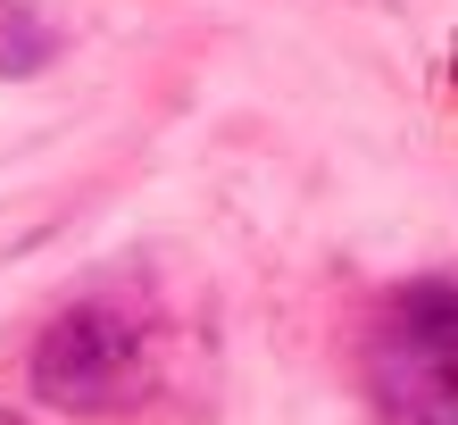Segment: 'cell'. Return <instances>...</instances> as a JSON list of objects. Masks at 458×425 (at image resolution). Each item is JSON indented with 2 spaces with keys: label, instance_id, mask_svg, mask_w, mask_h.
Masks as SVG:
<instances>
[{
  "label": "cell",
  "instance_id": "cell-1",
  "mask_svg": "<svg viewBox=\"0 0 458 425\" xmlns=\"http://www.w3.org/2000/svg\"><path fill=\"white\" fill-rule=\"evenodd\" d=\"M375 425H458V276H409L359 326Z\"/></svg>",
  "mask_w": 458,
  "mask_h": 425
},
{
  "label": "cell",
  "instance_id": "cell-2",
  "mask_svg": "<svg viewBox=\"0 0 458 425\" xmlns=\"http://www.w3.org/2000/svg\"><path fill=\"white\" fill-rule=\"evenodd\" d=\"M158 384V317L133 292H84L34 342V392L59 417H117Z\"/></svg>",
  "mask_w": 458,
  "mask_h": 425
},
{
  "label": "cell",
  "instance_id": "cell-3",
  "mask_svg": "<svg viewBox=\"0 0 458 425\" xmlns=\"http://www.w3.org/2000/svg\"><path fill=\"white\" fill-rule=\"evenodd\" d=\"M50 59H59V25L42 17V0H0V84L42 75Z\"/></svg>",
  "mask_w": 458,
  "mask_h": 425
},
{
  "label": "cell",
  "instance_id": "cell-4",
  "mask_svg": "<svg viewBox=\"0 0 458 425\" xmlns=\"http://www.w3.org/2000/svg\"><path fill=\"white\" fill-rule=\"evenodd\" d=\"M450 100H458V50H450Z\"/></svg>",
  "mask_w": 458,
  "mask_h": 425
},
{
  "label": "cell",
  "instance_id": "cell-5",
  "mask_svg": "<svg viewBox=\"0 0 458 425\" xmlns=\"http://www.w3.org/2000/svg\"><path fill=\"white\" fill-rule=\"evenodd\" d=\"M0 425H25V417H9V409H0Z\"/></svg>",
  "mask_w": 458,
  "mask_h": 425
}]
</instances>
